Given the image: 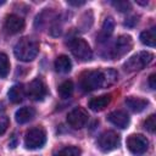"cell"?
<instances>
[{"instance_id": "cell-1", "label": "cell", "mask_w": 156, "mask_h": 156, "mask_svg": "<svg viewBox=\"0 0 156 156\" xmlns=\"http://www.w3.org/2000/svg\"><path fill=\"white\" fill-rule=\"evenodd\" d=\"M116 78H117V73L113 69H106V71L91 69V71H85L80 74L79 85L83 91H93L104 85L112 84L116 80Z\"/></svg>"}, {"instance_id": "cell-2", "label": "cell", "mask_w": 156, "mask_h": 156, "mask_svg": "<svg viewBox=\"0 0 156 156\" xmlns=\"http://www.w3.org/2000/svg\"><path fill=\"white\" fill-rule=\"evenodd\" d=\"M13 52H15V56L21 61H24V62L32 61L37 57L39 52V43L33 38L24 37L16 43L13 48Z\"/></svg>"}, {"instance_id": "cell-3", "label": "cell", "mask_w": 156, "mask_h": 156, "mask_svg": "<svg viewBox=\"0 0 156 156\" xmlns=\"http://www.w3.org/2000/svg\"><path fill=\"white\" fill-rule=\"evenodd\" d=\"M154 58V55L149 51H140L135 55H133L132 57H129L124 65L123 68L126 72H135L139 69H143L145 66H147Z\"/></svg>"}, {"instance_id": "cell-4", "label": "cell", "mask_w": 156, "mask_h": 156, "mask_svg": "<svg viewBox=\"0 0 156 156\" xmlns=\"http://www.w3.org/2000/svg\"><path fill=\"white\" fill-rule=\"evenodd\" d=\"M69 49H71V52L73 54V56L76 58H78L79 61H89L93 56V52H91V49L89 46V44L82 39V38H73L71 39L69 41Z\"/></svg>"}, {"instance_id": "cell-5", "label": "cell", "mask_w": 156, "mask_h": 156, "mask_svg": "<svg viewBox=\"0 0 156 156\" xmlns=\"http://www.w3.org/2000/svg\"><path fill=\"white\" fill-rule=\"evenodd\" d=\"M45 141H46V133L40 127L32 128L26 133L24 146L29 150H35V149L43 147Z\"/></svg>"}, {"instance_id": "cell-6", "label": "cell", "mask_w": 156, "mask_h": 156, "mask_svg": "<svg viewBox=\"0 0 156 156\" xmlns=\"http://www.w3.org/2000/svg\"><path fill=\"white\" fill-rule=\"evenodd\" d=\"M132 46H133V39L130 35L127 34L118 35L110 50V56L112 58H119L124 56L132 49Z\"/></svg>"}, {"instance_id": "cell-7", "label": "cell", "mask_w": 156, "mask_h": 156, "mask_svg": "<svg viewBox=\"0 0 156 156\" xmlns=\"http://www.w3.org/2000/svg\"><path fill=\"white\" fill-rule=\"evenodd\" d=\"M119 145V135L113 130L104 132L98 139V146L101 151L108 152Z\"/></svg>"}, {"instance_id": "cell-8", "label": "cell", "mask_w": 156, "mask_h": 156, "mask_svg": "<svg viewBox=\"0 0 156 156\" xmlns=\"http://www.w3.org/2000/svg\"><path fill=\"white\" fill-rule=\"evenodd\" d=\"M127 147L134 155H143L149 147V140L141 134H132L127 139Z\"/></svg>"}, {"instance_id": "cell-9", "label": "cell", "mask_w": 156, "mask_h": 156, "mask_svg": "<svg viewBox=\"0 0 156 156\" xmlns=\"http://www.w3.org/2000/svg\"><path fill=\"white\" fill-rule=\"evenodd\" d=\"M88 119H89V115L87 110L83 107H74L67 115V123L74 129L83 128L87 124Z\"/></svg>"}, {"instance_id": "cell-10", "label": "cell", "mask_w": 156, "mask_h": 156, "mask_svg": "<svg viewBox=\"0 0 156 156\" xmlns=\"http://www.w3.org/2000/svg\"><path fill=\"white\" fill-rule=\"evenodd\" d=\"M48 90H46V85L45 83L43 82L41 78H35L33 79L29 84H28V88H27V95L34 100V101H41L45 95H46Z\"/></svg>"}, {"instance_id": "cell-11", "label": "cell", "mask_w": 156, "mask_h": 156, "mask_svg": "<svg viewBox=\"0 0 156 156\" xmlns=\"http://www.w3.org/2000/svg\"><path fill=\"white\" fill-rule=\"evenodd\" d=\"M24 28V21L17 15H7L4 21V29L7 34H16Z\"/></svg>"}, {"instance_id": "cell-12", "label": "cell", "mask_w": 156, "mask_h": 156, "mask_svg": "<svg viewBox=\"0 0 156 156\" xmlns=\"http://www.w3.org/2000/svg\"><path fill=\"white\" fill-rule=\"evenodd\" d=\"M107 119L116 127L118 128H127L129 124V116L124 111H112L108 116Z\"/></svg>"}, {"instance_id": "cell-13", "label": "cell", "mask_w": 156, "mask_h": 156, "mask_svg": "<svg viewBox=\"0 0 156 156\" xmlns=\"http://www.w3.org/2000/svg\"><path fill=\"white\" fill-rule=\"evenodd\" d=\"M126 105L133 112H141L149 105V101L139 96H129L126 99Z\"/></svg>"}, {"instance_id": "cell-14", "label": "cell", "mask_w": 156, "mask_h": 156, "mask_svg": "<svg viewBox=\"0 0 156 156\" xmlns=\"http://www.w3.org/2000/svg\"><path fill=\"white\" fill-rule=\"evenodd\" d=\"M111 101V95L110 94H104V95H100V96H96V98H93L88 106L90 110L93 111H102Z\"/></svg>"}, {"instance_id": "cell-15", "label": "cell", "mask_w": 156, "mask_h": 156, "mask_svg": "<svg viewBox=\"0 0 156 156\" xmlns=\"http://www.w3.org/2000/svg\"><path fill=\"white\" fill-rule=\"evenodd\" d=\"M34 116H35V110L33 107H29V106L21 107L15 113V118H16L17 123H20V124L29 122L30 119H33Z\"/></svg>"}, {"instance_id": "cell-16", "label": "cell", "mask_w": 156, "mask_h": 156, "mask_svg": "<svg viewBox=\"0 0 156 156\" xmlns=\"http://www.w3.org/2000/svg\"><path fill=\"white\" fill-rule=\"evenodd\" d=\"M113 29H115V21L112 17H107L102 23V27H101L99 35L96 37L98 40L99 41H106L111 37V34L113 33Z\"/></svg>"}, {"instance_id": "cell-17", "label": "cell", "mask_w": 156, "mask_h": 156, "mask_svg": "<svg viewBox=\"0 0 156 156\" xmlns=\"http://www.w3.org/2000/svg\"><path fill=\"white\" fill-rule=\"evenodd\" d=\"M7 96L10 99L11 102L13 104H18L23 100L24 98V88L22 84H15L10 88L9 93H7Z\"/></svg>"}, {"instance_id": "cell-18", "label": "cell", "mask_w": 156, "mask_h": 156, "mask_svg": "<svg viewBox=\"0 0 156 156\" xmlns=\"http://www.w3.org/2000/svg\"><path fill=\"white\" fill-rule=\"evenodd\" d=\"M72 68V62L68 56L66 55H60L55 60V69L60 73H67Z\"/></svg>"}, {"instance_id": "cell-19", "label": "cell", "mask_w": 156, "mask_h": 156, "mask_svg": "<svg viewBox=\"0 0 156 156\" xmlns=\"http://www.w3.org/2000/svg\"><path fill=\"white\" fill-rule=\"evenodd\" d=\"M140 41L146 46H151V48L155 46V43H156V29L155 28H150V29H146V30L141 32Z\"/></svg>"}, {"instance_id": "cell-20", "label": "cell", "mask_w": 156, "mask_h": 156, "mask_svg": "<svg viewBox=\"0 0 156 156\" xmlns=\"http://www.w3.org/2000/svg\"><path fill=\"white\" fill-rule=\"evenodd\" d=\"M73 89H74L73 82H72V80H65V82H62V83L60 84L57 91H58V94H60V96H61L62 99H67V98H69V96L72 95Z\"/></svg>"}, {"instance_id": "cell-21", "label": "cell", "mask_w": 156, "mask_h": 156, "mask_svg": "<svg viewBox=\"0 0 156 156\" xmlns=\"http://www.w3.org/2000/svg\"><path fill=\"white\" fill-rule=\"evenodd\" d=\"M10 72V61L5 52H0V77L6 78Z\"/></svg>"}, {"instance_id": "cell-22", "label": "cell", "mask_w": 156, "mask_h": 156, "mask_svg": "<svg viewBox=\"0 0 156 156\" xmlns=\"http://www.w3.org/2000/svg\"><path fill=\"white\" fill-rule=\"evenodd\" d=\"M82 151L77 146H65L63 149L58 150V152L55 154V156H80Z\"/></svg>"}, {"instance_id": "cell-23", "label": "cell", "mask_w": 156, "mask_h": 156, "mask_svg": "<svg viewBox=\"0 0 156 156\" xmlns=\"http://www.w3.org/2000/svg\"><path fill=\"white\" fill-rule=\"evenodd\" d=\"M144 128L150 132V133H154L155 129H156V117L155 115H150L145 121H144Z\"/></svg>"}, {"instance_id": "cell-24", "label": "cell", "mask_w": 156, "mask_h": 156, "mask_svg": "<svg viewBox=\"0 0 156 156\" xmlns=\"http://www.w3.org/2000/svg\"><path fill=\"white\" fill-rule=\"evenodd\" d=\"M111 4L119 12H127V11H129L132 9V5H130L129 1H112Z\"/></svg>"}, {"instance_id": "cell-25", "label": "cell", "mask_w": 156, "mask_h": 156, "mask_svg": "<svg viewBox=\"0 0 156 156\" xmlns=\"http://www.w3.org/2000/svg\"><path fill=\"white\" fill-rule=\"evenodd\" d=\"M9 124H10L9 118H7L6 116H1V117H0V135H2V134L7 130Z\"/></svg>"}, {"instance_id": "cell-26", "label": "cell", "mask_w": 156, "mask_h": 156, "mask_svg": "<svg viewBox=\"0 0 156 156\" xmlns=\"http://www.w3.org/2000/svg\"><path fill=\"white\" fill-rule=\"evenodd\" d=\"M138 22V17L136 16H133L130 18H128L126 22H124V26H128V27H133L135 23Z\"/></svg>"}, {"instance_id": "cell-27", "label": "cell", "mask_w": 156, "mask_h": 156, "mask_svg": "<svg viewBox=\"0 0 156 156\" xmlns=\"http://www.w3.org/2000/svg\"><path fill=\"white\" fill-rule=\"evenodd\" d=\"M155 79H156V74H155V73L150 74V77H149V85H150V88H151V89H155V88H156Z\"/></svg>"}, {"instance_id": "cell-28", "label": "cell", "mask_w": 156, "mask_h": 156, "mask_svg": "<svg viewBox=\"0 0 156 156\" xmlns=\"http://www.w3.org/2000/svg\"><path fill=\"white\" fill-rule=\"evenodd\" d=\"M67 4L68 5H72V6H82V5H84L85 4V1H72V0H68L67 1Z\"/></svg>"}, {"instance_id": "cell-29", "label": "cell", "mask_w": 156, "mask_h": 156, "mask_svg": "<svg viewBox=\"0 0 156 156\" xmlns=\"http://www.w3.org/2000/svg\"><path fill=\"white\" fill-rule=\"evenodd\" d=\"M2 4H5V1L2 0V1H0V5H2Z\"/></svg>"}]
</instances>
